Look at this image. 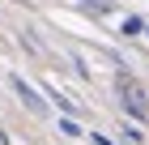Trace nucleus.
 <instances>
[{"label":"nucleus","instance_id":"39448f33","mask_svg":"<svg viewBox=\"0 0 149 145\" xmlns=\"http://www.w3.org/2000/svg\"><path fill=\"white\" fill-rule=\"evenodd\" d=\"M119 107H124V115H128V120L149 124V107H141V102H119Z\"/></svg>","mask_w":149,"mask_h":145},{"label":"nucleus","instance_id":"20e7f679","mask_svg":"<svg viewBox=\"0 0 149 145\" xmlns=\"http://www.w3.org/2000/svg\"><path fill=\"white\" fill-rule=\"evenodd\" d=\"M81 9L94 17H107V13H115V0H81Z\"/></svg>","mask_w":149,"mask_h":145},{"label":"nucleus","instance_id":"423d86ee","mask_svg":"<svg viewBox=\"0 0 149 145\" xmlns=\"http://www.w3.org/2000/svg\"><path fill=\"white\" fill-rule=\"evenodd\" d=\"M60 132H64V137H72V141H77V137H85V128H81V124L72 120V115H60Z\"/></svg>","mask_w":149,"mask_h":145},{"label":"nucleus","instance_id":"f257e3e1","mask_svg":"<svg viewBox=\"0 0 149 145\" xmlns=\"http://www.w3.org/2000/svg\"><path fill=\"white\" fill-rule=\"evenodd\" d=\"M9 90L17 94V102H22L26 111H30V115H38V120H43V115L51 111V107L43 102V90H34V85H30L26 77H17V73H9Z\"/></svg>","mask_w":149,"mask_h":145},{"label":"nucleus","instance_id":"9d476101","mask_svg":"<svg viewBox=\"0 0 149 145\" xmlns=\"http://www.w3.org/2000/svg\"><path fill=\"white\" fill-rule=\"evenodd\" d=\"M145 39H149V26H145Z\"/></svg>","mask_w":149,"mask_h":145},{"label":"nucleus","instance_id":"1a4fd4ad","mask_svg":"<svg viewBox=\"0 0 149 145\" xmlns=\"http://www.w3.org/2000/svg\"><path fill=\"white\" fill-rule=\"evenodd\" d=\"M0 145H9V137H4V141H0Z\"/></svg>","mask_w":149,"mask_h":145},{"label":"nucleus","instance_id":"6e6552de","mask_svg":"<svg viewBox=\"0 0 149 145\" xmlns=\"http://www.w3.org/2000/svg\"><path fill=\"white\" fill-rule=\"evenodd\" d=\"M90 145H115L111 137H102V132H90Z\"/></svg>","mask_w":149,"mask_h":145},{"label":"nucleus","instance_id":"7ed1b4c3","mask_svg":"<svg viewBox=\"0 0 149 145\" xmlns=\"http://www.w3.org/2000/svg\"><path fill=\"white\" fill-rule=\"evenodd\" d=\"M145 17H136V13H128L124 22H119V39H145Z\"/></svg>","mask_w":149,"mask_h":145},{"label":"nucleus","instance_id":"f03ea898","mask_svg":"<svg viewBox=\"0 0 149 145\" xmlns=\"http://www.w3.org/2000/svg\"><path fill=\"white\" fill-rule=\"evenodd\" d=\"M43 94H47V98H51V102H56V107H60V115H72V120H77V111H81V102L72 98V94H64V90H60V85H43Z\"/></svg>","mask_w":149,"mask_h":145},{"label":"nucleus","instance_id":"0eeeda50","mask_svg":"<svg viewBox=\"0 0 149 145\" xmlns=\"http://www.w3.org/2000/svg\"><path fill=\"white\" fill-rule=\"evenodd\" d=\"M68 60H72V73H77L81 81H90V64H85V56H81V51H68Z\"/></svg>","mask_w":149,"mask_h":145}]
</instances>
